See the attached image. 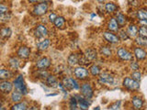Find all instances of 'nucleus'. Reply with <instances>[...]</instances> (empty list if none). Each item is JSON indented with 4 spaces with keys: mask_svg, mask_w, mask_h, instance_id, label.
Wrapping results in <instances>:
<instances>
[{
    "mask_svg": "<svg viewBox=\"0 0 147 110\" xmlns=\"http://www.w3.org/2000/svg\"><path fill=\"white\" fill-rule=\"evenodd\" d=\"M13 85H14L16 90L20 92L22 95L28 94V89H27V86H26V85H25L24 78L22 75H19L18 77H17L14 80V82H13Z\"/></svg>",
    "mask_w": 147,
    "mask_h": 110,
    "instance_id": "nucleus-1",
    "label": "nucleus"
},
{
    "mask_svg": "<svg viewBox=\"0 0 147 110\" xmlns=\"http://www.w3.org/2000/svg\"><path fill=\"white\" fill-rule=\"evenodd\" d=\"M63 85L69 90H78L80 88L79 83H77L76 80H75V79L72 78V77L63 78Z\"/></svg>",
    "mask_w": 147,
    "mask_h": 110,
    "instance_id": "nucleus-2",
    "label": "nucleus"
},
{
    "mask_svg": "<svg viewBox=\"0 0 147 110\" xmlns=\"http://www.w3.org/2000/svg\"><path fill=\"white\" fill-rule=\"evenodd\" d=\"M123 86L129 90H138L140 88V83L139 81H136L133 78L126 77L123 81Z\"/></svg>",
    "mask_w": 147,
    "mask_h": 110,
    "instance_id": "nucleus-3",
    "label": "nucleus"
},
{
    "mask_svg": "<svg viewBox=\"0 0 147 110\" xmlns=\"http://www.w3.org/2000/svg\"><path fill=\"white\" fill-rule=\"evenodd\" d=\"M74 73H75V76L77 79H80V80H86L89 76L88 70L83 67V66H79V67L76 68Z\"/></svg>",
    "mask_w": 147,
    "mask_h": 110,
    "instance_id": "nucleus-4",
    "label": "nucleus"
},
{
    "mask_svg": "<svg viewBox=\"0 0 147 110\" xmlns=\"http://www.w3.org/2000/svg\"><path fill=\"white\" fill-rule=\"evenodd\" d=\"M47 11H48V4L45 3V2L37 4V5L33 8V13L37 16L44 15Z\"/></svg>",
    "mask_w": 147,
    "mask_h": 110,
    "instance_id": "nucleus-5",
    "label": "nucleus"
},
{
    "mask_svg": "<svg viewBox=\"0 0 147 110\" xmlns=\"http://www.w3.org/2000/svg\"><path fill=\"white\" fill-rule=\"evenodd\" d=\"M80 90H81V94L83 95L86 98H88V99L92 98L94 93H93L92 87L89 83H83V85L80 86Z\"/></svg>",
    "mask_w": 147,
    "mask_h": 110,
    "instance_id": "nucleus-6",
    "label": "nucleus"
},
{
    "mask_svg": "<svg viewBox=\"0 0 147 110\" xmlns=\"http://www.w3.org/2000/svg\"><path fill=\"white\" fill-rule=\"evenodd\" d=\"M99 82L103 85H111L114 83V77L110 73H104L99 75Z\"/></svg>",
    "mask_w": 147,
    "mask_h": 110,
    "instance_id": "nucleus-7",
    "label": "nucleus"
},
{
    "mask_svg": "<svg viewBox=\"0 0 147 110\" xmlns=\"http://www.w3.org/2000/svg\"><path fill=\"white\" fill-rule=\"evenodd\" d=\"M51 63V59L47 58V57H43V58L40 59L37 61L36 66H37V68L40 69V70H45V69L50 67Z\"/></svg>",
    "mask_w": 147,
    "mask_h": 110,
    "instance_id": "nucleus-8",
    "label": "nucleus"
},
{
    "mask_svg": "<svg viewBox=\"0 0 147 110\" xmlns=\"http://www.w3.org/2000/svg\"><path fill=\"white\" fill-rule=\"evenodd\" d=\"M117 54L120 57V59L123 61H131L132 59V55L130 51H128L126 49L124 48H120L117 51Z\"/></svg>",
    "mask_w": 147,
    "mask_h": 110,
    "instance_id": "nucleus-9",
    "label": "nucleus"
},
{
    "mask_svg": "<svg viewBox=\"0 0 147 110\" xmlns=\"http://www.w3.org/2000/svg\"><path fill=\"white\" fill-rule=\"evenodd\" d=\"M34 33L37 38H44L48 35V29L44 25H38Z\"/></svg>",
    "mask_w": 147,
    "mask_h": 110,
    "instance_id": "nucleus-10",
    "label": "nucleus"
},
{
    "mask_svg": "<svg viewBox=\"0 0 147 110\" xmlns=\"http://www.w3.org/2000/svg\"><path fill=\"white\" fill-rule=\"evenodd\" d=\"M13 85H12L10 82L2 80V82L0 83V90L3 94H9L10 92H12Z\"/></svg>",
    "mask_w": 147,
    "mask_h": 110,
    "instance_id": "nucleus-11",
    "label": "nucleus"
},
{
    "mask_svg": "<svg viewBox=\"0 0 147 110\" xmlns=\"http://www.w3.org/2000/svg\"><path fill=\"white\" fill-rule=\"evenodd\" d=\"M103 37H104L106 41L110 43H118L120 41V38L118 36H116L115 34L109 32V31H105L103 33Z\"/></svg>",
    "mask_w": 147,
    "mask_h": 110,
    "instance_id": "nucleus-12",
    "label": "nucleus"
},
{
    "mask_svg": "<svg viewBox=\"0 0 147 110\" xmlns=\"http://www.w3.org/2000/svg\"><path fill=\"white\" fill-rule=\"evenodd\" d=\"M31 55V50L26 46H21L18 50V56L21 59H28Z\"/></svg>",
    "mask_w": 147,
    "mask_h": 110,
    "instance_id": "nucleus-13",
    "label": "nucleus"
},
{
    "mask_svg": "<svg viewBox=\"0 0 147 110\" xmlns=\"http://www.w3.org/2000/svg\"><path fill=\"white\" fill-rule=\"evenodd\" d=\"M134 55H135L137 60L142 61V60H144L146 58L147 53L144 49H142V48H140V47H136L134 49Z\"/></svg>",
    "mask_w": 147,
    "mask_h": 110,
    "instance_id": "nucleus-14",
    "label": "nucleus"
},
{
    "mask_svg": "<svg viewBox=\"0 0 147 110\" xmlns=\"http://www.w3.org/2000/svg\"><path fill=\"white\" fill-rule=\"evenodd\" d=\"M85 57L88 61H94L97 58V51L93 48H88L85 51Z\"/></svg>",
    "mask_w": 147,
    "mask_h": 110,
    "instance_id": "nucleus-15",
    "label": "nucleus"
},
{
    "mask_svg": "<svg viewBox=\"0 0 147 110\" xmlns=\"http://www.w3.org/2000/svg\"><path fill=\"white\" fill-rule=\"evenodd\" d=\"M119 23L115 17H112L110 20L109 24H108V29H109L110 31H114V32H118L119 31Z\"/></svg>",
    "mask_w": 147,
    "mask_h": 110,
    "instance_id": "nucleus-16",
    "label": "nucleus"
},
{
    "mask_svg": "<svg viewBox=\"0 0 147 110\" xmlns=\"http://www.w3.org/2000/svg\"><path fill=\"white\" fill-rule=\"evenodd\" d=\"M77 98V100H78V105L80 107V108L81 109H88V107H89V105H91V102H90V101H88V99H85V98H83V97H81V96H79V95H76Z\"/></svg>",
    "mask_w": 147,
    "mask_h": 110,
    "instance_id": "nucleus-17",
    "label": "nucleus"
},
{
    "mask_svg": "<svg viewBox=\"0 0 147 110\" xmlns=\"http://www.w3.org/2000/svg\"><path fill=\"white\" fill-rule=\"evenodd\" d=\"M46 79H47V80H46V83H47V85H48L49 87H51V88L58 87L59 83H58L57 79H56L55 76H53V75H49Z\"/></svg>",
    "mask_w": 147,
    "mask_h": 110,
    "instance_id": "nucleus-18",
    "label": "nucleus"
},
{
    "mask_svg": "<svg viewBox=\"0 0 147 110\" xmlns=\"http://www.w3.org/2000/svg\"><path fill=\"white\" fill-rule=\"evenodd\" d=\"M132 102L135 109H141L142 107V105H144V101L139 96H132Z\"/></svg>",
    "mask_w": 147,
    "mask_h": 110,
    "instance_id": "nucleus-19",
    "label": "nucleus"
},
{
    "mask_svg": "<svg viewBox=\"0 0 147 110\" xmlns=\"http://www.w3.org/2000/svg\"><path fill=\"white\" fill-rule=\"evenodd\" d=\"M128 35L131 38H135L137 36V34L139 33V29H138L135 25H130L128 27V30H127Z\"/></svg>",
    "mask_w": 147,
    "mask_h": 110,
    "instance_id": "nucleus-20",
    "label": "nucleus"
},
{
    "mask_svg": "<svg viewBox=\"0 0 147 110\" xmlns=\"http://www.w3.org/2000/svg\"><path fill=\"white\" fill-rule=\"evenodd\" d=\"M50 44H51V41L49 39H45L44 41H41L40 43L38 44V50L39 51H45L47 50L49 48L50 46Z\"/></svg>",
    "mask_w": 147,
    "mask_h": 110,
    "instance_id": "nucleus-21",
    "label": "nucleus"
},
{
    "mask_svg": "<svg viewBox=\"0 0 147 110\" xmlns=\"http://www.w3.org/2000/svg\"><path fill=\"white\" fill-rule=\"evenodd\" d=\"M67 63L68 64L70 65V66H74V65H76L79 63V58H78V56H77L76 54L75 53H72L69 55L68 57V60H67Z\"/></svg>",
    "mask_w": 147,
    "mask_h": 110,
    "instance_id": "nucleus-22",
    "label": "nucleus"
},
{
    "mask_svg": "<svg viewBox=\"0 0 147 110\" xmlns=\"http://www.w3.org/2000/svg\"><path fill=\"white\" fill-rule=\"evenodd\" d=\"M21 100H22V94L20 93L19 91H15L13 92L12 95H11V101L14 103H19V102H21Z\"/></svg>",
    "mask_w": 147,
    "mask_h": 110,
    "instance_id": "nucleus-23",
    "label": "nucleus"
},
{
    "mask_svg": "<svg viewBox=\"0 0 147 110\" xmlns=\"http://www.w3.org/2000/svg\"><path fill=\"white\" fill-rule=\"evenodd\" d=\"M12 110H25L28 109V105L26 102H19L15 103V105L11 107Z\"/></svg>",
    "mask_w": 147,
    "mask_h": 110,
    "instance_id": "nucleus-24",
    "label": "nucleus"
},
{
    "mask_svg": "<svg viewBox=\"0 0 147 110\" xmlns=\"http://www.w3.org/2000/svg\"><path fill=\"white\" fill-rule=\"evenodd\" d=\"M137 19L140 21L147 20V10L146 9H139L137 11Z\"/></svg>",
    "mask_w": 147,
    "mask_h": 110,
    "instance_id": "nucleus-25",
    "label": "nucleus"
},
{
    "mask_svg": "<svg viewBox=\"0 0 147 110\" xmlns=\"http://www.w3.org/2000/svg\"><path fill=\"white\" fill-rule=\"evenodd\" d=\"M105 9L108 13H113L118 9V7L114 3H107L105 6Z\"/></svg>",
    "mask_w": 147,
    "mask_h": 110,
    "instance_id": "nucleus-26",
    "label": "nucleus"
},
{
    "mask_svg": "<svg viewBox=\"0 0 147 110\" xmlns=\"http://www.w3.org/2000/svg\"><path fill=\"white\" fill-rule=\"evenodd\" d=\"M64 24H65V20H64V19L63 17H57V19H56L55 22H54V25L56 28L58 29H62L63 28Z\"/></svg>",
    "mask_w": 147,
    "mask_h": 110,
    "instance_id": "nucleus-27",
    "label": "nucleus"
},
{
    "mask_svg": "<svg viewBox=\"0 0 147 110\" xmlns=\"http://www.w3.org/2000/svg\"><path fill=\"white\" fill-rule=\"evenodd\" d=\"M11 73L8 70H5V69H1L0 70V79L1 80H7V79L10 78Z\"/></svg>",
    "mask_w": 147,
    "mask_h": 110,
    "instance_id": "nucleus-28",
    "label": "nucleus"
},
{
    "mask_svg": "<svg viewBox=\"0 0 147 110\" xmlns=\"http://www.w3.org/2000/svg\"><path fill=\"white\" fill-rule=\"evenodd\" d=\"M9 65L12 69L17 70L19 66V61L17 59L16 57H12V58L9 59Z\"/></svg>",
    "mask_w": 147,
    "mask_h": 110,
    "instance_id": "nucleus-29",
    "label": "nucleus"
},
{
    "mask_svg": "<svg viewBox=\"0 0 147 110\" xmlns=\"http://www.w3.org/2000/svg\"><path fill=\"white\" fill-rule=\"evenodd\" d=\"M100 67H99V66H98V65H96V64H94V65H92L91 67H90V73H91V74L93 76H98V75H99V74H100Z\"/></svg>",
    "mask_w": 147,
    "mask_h": 110,
    "instance_id": "nucleus-30",
    "label": "nucleus"
},
{
    "mask_svg": "<svg viewBox=\"0 0 147 110\" xmlns=\"http://www.w3.org/2000/svg\"><path fill=\"white\" fill-rule=\"evenodd\" d=\"M69 107L71 109H77L78 107V100L76 99V96H73L69 100Z\"/></svg>",
    "mask_w": 147,
    "mask_h": 110,
    "instance_id": "nucleus-31",
    "label": "nucleus"
},
{
    "mask_svg": "<svg viewBox=\"0 0 147 110\" xmlns=\"http://www.w3.org/2000/svg\"><path fill=\"white\" fill-rule=\"evenodd\" d=\"M117 21H118V23L120 25V26H123L125 24V22H126V17H125V16L122 14V13L120 12H118L117 13Z\"/></svg>",
    "mask_w": 147,
    "mask_h": 110,
    "instance_id": "nucleus-32",
    "label": "nucleus"
},
{
    "mask_svg": "<svg viewBox=\"0 0 147 110\" xmlns=\"http://www.w3.org/2000/svg\"><path fill=\"white\" fill-rule=\"evenodd\" d=\"M136 43L139 44L140 46H147V37L140 36L136 38Z\"/></svg>",
    "mask_w": 147,
    "mask_h": 110,
    "instance_id": "nucleus-33",
    "label": "nucleus"
},
{
    "mask_svg": "<svg viewBox=\"0 0 147 110\" xmlns=\"http://www.w3.org/2000/svg\"><path fill=\"white\" fill-rule=\"evenodd\" d=\"M11 29L9 28H3L1 29V36L3 38H9L11 36Z\"/></svg>",
    "mask_w": 147,
    "mask_h": 110,
    "instance_id": "nucleus-34",
    "label": "nucleus"
},
{
    "mask_svg": "<svg viewBox=\"0 0 147 110\" xmlns=\"http://www.w3.org/2000/svg\"><path fill=\"white\" fill-rule=\"evenodd\" d=\"M100 52H101V54L102 55H104V56H107V57H109L111 55V50L110 49L109 47H107V46H103L100 48Z\"/></svg>",
    "mask_w": 147,
    "mask_h": 110,
    "instance_id": "nucleus-35",
    "label": "nucleus"
},
{
    "mask_svg": "<svg viewBox=\"0 0 147 110\" xmlns=\"http://www.w3.org/2000/svg\"><path fill=\"white\" fill-rule=\"evenodd\" d=\"M139 34L141 36L147 37V26H142L139 29Z\"/></svg>",
    "mask_w": 147,
    "mask_h": 110,
    "instance_id": "nucleus-36",
    "label": "nucleus"
},
{
    "mask_svg": "<svg viewBox=\"0 0 147 110\" xmlns=\"http://www.w3.org/2000/svg\"><path fill=\"white\" fill-rule=\"evenodd\" d=\"M132 77L136 81H140L141 78H142V73L140 72H138V71H135V72H133L132 73Z\"/></svg>",
    "mask_w": 147,
    "mask_h": 110,
    "instance_id": "nucleus-37",
    "label": "nucleus"
},
{
    "mask_svg": "<svg viewBox=\"0 0 147 110\" xmlns=\"http://www.w3.org/2000/svg\"><path fill=\"white\" fill-rule=\"evenodd\" d=\"M10 17H11V15L10 14H7V13H4V14L0 15V19H1L2 21H7V20H9Z\"/></svg>",
    "mask_w": 147,
    "mask_h": 110,
    "instance_id": "nucleus-38",
    "label": "nucleus"
},
{
    "mask_svg": "<svg viewBox=\"0 0 147 110\" xmlns=\"http://www.w3.org/2000/svg\"><path fill=\"white\" fill-rule=\"evenodd\" d=\"M120 104H122V101L119 100L113 105H111L110 107H109V109H120Z\"/></svg>",
    "mask_w": 147,
    "mask_h": 110,
    "instance_id": "nucleus-39",
    "label": "nucleus"
},
{
    "mask_svg": "<svg viewBox=\"0 0 147 110\" xmlns=\"http://www.w3.org/2000/svg\"><path fill=\"white\" fill-rule=\"evenodd\" d=\"M120 39H122V41H125V39H129V35L127 32H124V31H120V37H119Z\"/></svg>",
    "mask_w": 147,
    "mask_h": 110,
    "instance_id": "nucleus-40",
    "label": "nucleus"
},
{
    "mask_svg": "<svg viewBox=\"0 0 147 110\" xmlns=\"http://www.w3.org/2000/svg\"><path fill=\"white\" fill-rule=\"evenodd\" d=\"M56 19H57V16H56L54 13H51V14L49 15V21L51 22V23H54Z\"/></svg>",
    "mask_w": 147,
    "mask_h": 110,
    "instance_id": "nucleus-41",
    "label": "nucleus"
},
{
    "mask_svg": "<svg viewBox=\"0 0 147 110\" xmlns=\"http://www.w3.org/2000/svg\"><path fill=\"white\" fill-rule=\"evenodd\" d=\"M7 11H8V7H6L5 5H3V4H1V5H0V13L4 14V13H7Z\"/></svg>",
    "mask_w": 147,
    "mask_h": 110,
    "instance_id": "nucleus-42",
    "label": "nucleus"
},
{
    "mask_svg": "<svg viewBox=\"0 0 147 110\" xmlns=\"http://www.w3.org/2000/svg\"><path fill=\"white\" fill-rule=\"evenodd\" d=\"M131 68L132 70H134V71H137V70L139 69V64H138L136 61H133V63H131Z\"/></svg>",
    "mask_w": 147,
    "mask_h": 110,
    "instance_id": "nucleus-43",
    "label": "nucleus"
},
{
    "mask_svg": "<svg viewBox=\"0 0 147 110\" xmlns=\"http://www.w3.org/2000/svg\"><path fill=\"white\" fill-rule=\"evenodd\" d=\"M39 1H40V0H29V3H37Z\"/></svg>",
    "mask_w": 147,
    "mask_h": 110,
    "instance_id": "nucleus-44",
    "label": "nucleus"
},
{
    "mask_svg": "<svg viewBox=\"0 0 147 110\" xmlns=\"http://www.w3.org/2000/svg\"><path fill=\"white\" fill-rule=\"evenodd\" d=\"M142 22H144V24H146V26H147V21H146V20H144V21H142Z\"/></svg>",
    "mask_w": 147,
    "mask_h": 110,
    "instance_id": "nucleus-45",
    "label": "nucleus"
},
{
    "mask_svg": "<svg viewBox=\"0 0 147 110\" xmlns=\"http://www.w3.org/2000/svg\"><path fill=\"white\" fill-rule=\"evenodd\" d=\"M97 1H98V2H103V1H105V0H97Z\"/></svg>",
    "mask_w": 147,
    "mask_h": 110,
    "instance_id": "nucleus-46",
    "label": "nucleus"
}]
</instances>
